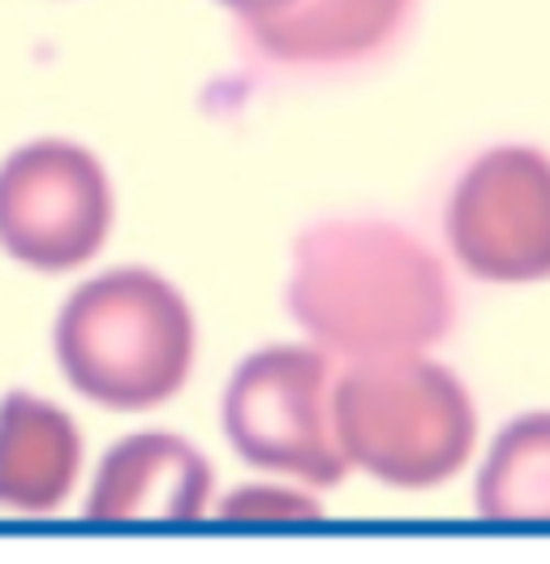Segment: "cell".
Here are the masks:
<instances>
[{"instance_id": "cell-10", "label": "cell", "mask_w": 550, "mask_h": 564, "mask_svg": "<svg viewBox=\"0 0 550 564\" xmlns=\"http://www.w3.org/2000/svg\"><path fill=\"white\" fill-rule=\"evenodd\" d=\"M473 505L486 521H550V410L516 414L495 431Z\"/></svg>"}, {"instance_id": "cell-2", "label": "cell", "mask_w": 550, "mask_h": 564, "mask_svg": "<svg viewBox=\"0 0 550 564\" xmlns=\"http://www.w3.org/2000/svg\"><path fill=\"white\" fill-rule=\"evenodd\" d=\"M52 354L78 397L112 414L168 405L194 376V306L155 268L125 263L87 276L52 324Z\"/></svg>"}, {"instance_id": "cell-6", "label": "cell", "mask_w": 550, "mask_h": 564, "mask_svg": "<svg viewBox=\"0 0 550 564\" xmlns=\"http://www.w3.org/2000/svg\"><path fill=\"white\" fill-rule=\"evenodd\" d=\"M443 234L460 272L486 284L550 281V151L495 142L452 182Z\"/></svg>"}, {"instance_id": "cell-11", "label": "cell", "mask_w": 550, "mask_h": 564, "mask_svg": "<svg viewBox=\"0 0 550 564\" xmlns=\"http://www.w3.org/2000/svg\"><path fill=\"white\" fill-rule=\"evenodd\" d=\"M220 518L229 521H306L322 518V505L310 491H293V487H272V482H254V487H237L232 496L220 500Z\"/></svg>"}, {"instance_id": "cell-3", "label": "cell", "mask_w": 550, "mask_h": 564, "mask_svg": "<svg viewBox=\"0 0 550 564\" xmlns=\"http://www.w3.org/2000/svg\"><path fill=\"white\" fill-rule=\"evenodd\" d=\"M331 435L349 470L396 491H430L469 466L477 405L430 354L362 358L331 379Z\"/></svg>"}, {"instance_id": "cell-5", "label": "cell", "mask_w": 550, "mask_h": 564, "mask_svg": "<svg viewBox=\"0 0 550 564\" xmlns=\"http://www.w3.org/2000/svg\"><path fill=\"white\" fill-rule=\"evenodd\" d=\"M117 225V189L91 147L31 139L0 160V250L31 272L87 268Z\"/></svg>"}, {"instance_id": "cell-7", "label": "cell", "mask_w": 550, "mask_h": 564, "mask_svg": "<svg viewBox=\"0 0 550 564\" xmlns=\"http://www.w3.org/2000/svg\"><path fill=\"white\" fill-rule=\"evenodd\" d=\"M216 470L177 431L117 440L87 491L91 521H198L211 509Z\"/></svg>"}, {"instance_id": "cell-8", "label": "cell", "mask_w": 550, "mask_h": 564, "mask_svg": "<svg viewBox=\"0 0 550 564\" xmlns=\"http://www.w3.org/2000/svg\"><path fill=\"white\" fill-rule=\"evenodd\" d=\"M417 0H297L284 13L245 22L241 35L267 65L327 74L383 56L405 35Z\"/></svg>"}, {"instance_id": "cell-1", "label": "cell", "mask_w": 550, "mask_h": 564, "mask_svg": "<svg viewBox=\"0 0 550 564\" xmlns=\"http://www.w3.org/2000/svg\"><path fill=\"white\" fill-rule=\"evenodd\" d=\"M284 306L327 358L430 354L457 328V284L421 237L387 216H327L293 237Z\"/></svg>"}, {"instance_id": "cell-9", "label": "cell", "mask_w": 550, "mask_h": 564, "mask_svg": "<svg viewBox=\"0 0 550 564\" xmlns=\"http://www.w3.org/2000/svg\"><path fill=\"white\" fill-rule=\"evenodd\" d=\"M87 462L82 431L69 410L40 392L13 388L0 397V509L44 518L56 513Z\"/></svg>"}, {"instance_id": "cell-12", "label": "cell", "mask_w": 550, "mask_h": 564, "mask_svg": "<svg viewBox=\"0 0 550 564\" xmlns=\"http://www.w3.org/2000/svg\"><path fill=\"white\" fill-rule=\"evenodd\" d=\"M216 4L229 9L232 18H237V26H245V22H263V18L284 13V9L297 4V0H216Z\"/></svg>"}, {"instance_id": "cell-4", "label": "cell", "mask_w": 550, "mask_h": 564, "mask_svg": "<svg viewBox=\"0 0 550 564\" xmlns=\"http://www.w3.org/2000/svg\"><path fill=\"white\" fill-rule=\"evenodd\" d=\"M336 358L319 345H263L232 367L220 397L229 448L258 474H279L327 491L344 482V457L331 435Z\"/></svg>"}]
</instances>
